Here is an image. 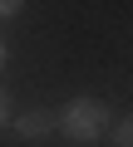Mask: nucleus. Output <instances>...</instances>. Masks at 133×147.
<instances>
[{
	"label": "nucleus",
	"mask_w": 133,
	"mask_h": 147,
	"mask_svg": "<svg viewBox=\"0 0 133 147\" xmlns=\"http://www.w3.org/2000/svg\"><path fill=\"white\" fill-rule=\"evenodd\" d=\"M59 118V132L64 137H74V142H99L108 127H113V113H108V103H99V98H74L64 113H54Z\"/></svg>",
	"instance_id": "obj_1"
},
{
	"label": "nucleus",
	"mask_w": 133,
	"mask_h": 147,
	"mask_svg": "<svg viewBox=\"0 0 133 147\" xmlns=\"http://www.w3.org/2000/svg\"><path fill=\"white\" fill-rule=\"evenodd\" d=\"M15 132H20L25 142H44L49 132H59V118H54L49 108H30V113L15 118Z\"/></svg>",
	"instance_id": "obj_2"
},
{
	"label": "nucleus",
	"mask_w": 133,
	"mask_h": 147,
	"mask_svg": "<svg viewBox=\"0 0 133 147\" xmlns=\"http://www.w3.org/2000/svg\"><path fill=\"white\" fill-rule=\"evenodd\" d=\"M113 137H118V147H133V118H123V123L113 127Z\"/></svg>",
	"instance_id": "obj_3"
},
{
	"label": "nucleus",
	"mask_w": 133,
	"mask_h": 147,
	"mask_svg": "<svg viewBox=\"0 0 133 147\" xmlns=\"http://www.w3.org/2000/svg\"><path fill=\"white\" fill-rule=\"evenodd\" d=\"M25 5H20V0H0V20H10V15H20Z\"/></svg>",
	"instance_id": "obj_4"
},
{
	"label": "nucleus",
	"mask_w": 133,
	"mask_h": 147,
	"mask_svg": "<svg viewBox=\"0 0 133 147\" xmlns=\"http://www.w3.org/2000/svg\"><path fill=\"white\" fill-rule=\"evenodd\" d=\"M5 118H10V103H5V93H0V127H5Z\"/></svg>",
	"instance_id": "obj_5"
},
{
	"label": "nucleus",
	"mask_w": 133,
	"mask_h": 147,
	"mask_svg": "<svg viewBox=\"0 0 133 147\" xmlns=\"http://www.w3.org/2000/svg\"><path fill=\"white\" fill-rule=\"evenodd\" d=\"M0 69H5V44H0Z\"/></svg>",
	"instance_id": "obj_6"
}]
</instances>
